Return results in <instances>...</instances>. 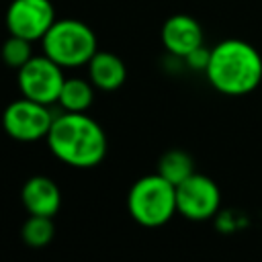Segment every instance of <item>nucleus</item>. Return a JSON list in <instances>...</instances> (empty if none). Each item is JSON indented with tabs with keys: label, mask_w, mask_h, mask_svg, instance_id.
I'll return each instance as SVG.
<instances>
[{
	"label": "nucleus",
	"mask_w": 262,
	"mask_h": 262,
	"mask_svg": "<svg viewBox=\"0 0 262 262\" xmlns=\"http://www.w3.org/2000/svg\"><path fill=\"white\" fill-rule=\"evenodd\" d=\"M203 29L188 14H174L162 27V43L168 53L176 57H186L190 51L203 45Z\"/></svg>",
	"instance_id": "1a4fd4ad"
},
{
	"label": "nucleus",
	"mask_w": 262,
	"mask_h": 262,
	"mask_svg": "<svg viewBox=\"0 0 262 262\" xmlns=\"http://www.w3.org/2000/svg\"><path fill=\"white\" fill-rule=\"evenodd\" d=\"M16 82L25 98L51 106L59 98L66 76L63 68L43 53L33 55L20 70H16Z\"/></svg>",
	"instance_id": "39448f33"
},
{
	"label": "nucleus",
	"mask_w": 262,
	"mask_h": 262,
	"mask_svg": "<svg viewBox=\"0 0 262 262\" xmlns=\"http://www.w3.org/2000/svg\"><path fill=\"white\" fill-rule=\"evenodd\" d=\"M127 211L139 225L160 227L178 213L176 186L158 172L141 176L127 192Z\"/></svg>",
	"instance_id": "7ed1b4c3"
},
{
	"label": "nucleus",
	"mask_w": 262,
	"mask_h": 262,
	"mask_svg": "<svg viewBox=\"0 0 262 262\" xmlns=\"http://www.w3.org/2000/svg\"><path fill=\"white\" fill-rule=\"evenodd\" d=\"M209 84L227 96H242L262 80V55L244 39H225L211 49L207 63Z\"/></svg>",
	"instance_id": "f03ea898"
},
{
	"label": "nucleus",
	"mask_w": 262,
	"mask_h": 262,
	"mask_svg": "<svg viewBox=\"0 0 262 262\" xmlns=\"http://www.w3.org/2000/svg\"><path fill=\"white\" fill-rule=\"evenodd\" d=\"M23 205L29 215H45L53 217L61 207L59 186L49 176H31L20 190Z\"/></svg>",
	"instance_id": "9d476101"
},
{
	"label": "nucleus",
	"mask_w": 262,
	"mask_h": 262,
	"mask_svg": "<svg viewBox=\"0 0 262 262\" xmlns=\"http://www.w3.org/2000/svg\"><path fill=\"white\" fill-rule=\"evenodd\" d=\"M41 45L43 53L61 68L88 66L92 55L98 51L94 31L86 23L76 18L55 20L41 39Z\"/></svg>",
	"instance_id": "20e7f679"
},
{
	"label": "nucleus",
	"mask_w": 262,
	"mask_h": 262,
	"mask_svg": "<svg viewBox=\"0 0 262 262\" xmlns=\"http://www.w3.org/2000/svg\"><path fill=\"white\" fill-rule=\"evenodd\" d=\"M53 117L55 115H51L47 104L20 96L6 104L2 113V127L6 135L16 141H37L47 137Z\"/></svg>",
	"instance_id": "423d86ee"
},
{
	"label": "nucleus",
	"mask_w": 262,
	"mask_h": 262,
	"mask_svg": "<svg viewBox=\"0 0 262 262\" xmlns=\"http://www.w3.org/2000/svg\"><path fill=\"white\" fill-rule=\"evenodd\" d=\"M53 217L45 215H29L23 223L20 237L29 248H45L55 235V225L51 221Z\"/></svg>",
	"instance_id": "4468645a"
},
{
	"label": "nucleus",
	"mask_w": 262,
	"mask_h": 262,
	"mask_svg": "<svg viewBox=\"0 0 262 262\" xmlns=\"http://www.w3.org/2000/svg\"><path fill=\"white\" fill-rule=\"evenodd\" d=\"M209 55H211V49H207L205 45H201V47H196L194 51H190V53L184 57V61L188 63V68L205 72V70H207V63H209Z\"/></svg>",
	"instance_id": "dca6fc26"
},
{
	"label": "nucleus",
	"mask_w": 262,
	"mask_h": 262,
	"mask_svg": "<svg viewBox=\"0 0 262 262\" xmlns=\"http://www.w3.org/2000/svg\"><path fill=\"white\" fill-rule=\"evenodd\" d=\"M45 139L51 154L72 168H94L106 156V135L86 113L55 115Z\"/></svg>",
	"instance_id": "f257e3e1"
},
{
	"label": "nucleus",
	"mask_w": 262,
	"mask_h": 262,
	"mask_svg": "<svg viewBox=\"0 0 262 262\" xmlns=\"http://www.w3.org/2000/svg\"><path fill=\"white\" fill-rule=\"evenodd\" d=\"M221 190L217 182L205 174H190L176 186V209L190 221H207L219 213Z\"/></svg>",
	"instance_id": "0eeeda50"
},
{
	"label": "nucleus",
	"mask_w": 262,
	"mask_h": 262,
	"mask_svg": "<svg viewBox=\"0 0 262 262\" xmlns=\"http://www.w3.org/2000/svg\"><path fill=\"white\" fill-rule=\"evenodd\" d=\"M55 20L51 0H10L6 10L8 33L27 41H41Z\"/></svg>",
	"instance_id": "6e6552de"
},
{
	"label": "nucleus",
	"mask_w": 262,
	"mask_h": 262,
	"mask_svg": "<svg viewBox=\"0 0 262 262\" xmlns=\"http://www.w3.org/2000/svg\"><path fill=\"white\" fill-rule=\"evenodd\" d=\"M158 174L164 176L174 186H178L182 180L194 174V162L190 154L184 149H168L158 160Z\"/></svg>",
	"instance_id": "ddd939ff"
},
{
	"label": "nucleus",
	"mask_w": 262,
	"mask_h": 262,
	"mask_svg": "<svg viewBox=\"0 0 262 262\" xmlns=\"http://www.w3.org/2000/svg\"><path fill=\"white\" fill-rule=\"evenodd\" d=\"M94 100V84L82 78H66L57 104L68 113H86Z\"/></svg>",
	"instance_id": "f8f14e48"
},
{
	"label": "nucleus",
	"mask_w": 262,
	"mask_h": 262,
	"mask_svg": "<svg viewBox=\"0 0 262 262\" xmlns=\"http://www.w3.org/2000/svg\"><path fill=\"white\" fill-rule=\"evenodd\" d=\"M125 78H127V68L123 59L111 51H96L88 61V80L98 90L113 92L123 86Z\"/></svg>",
	"instance_id": "9b49d317"
},
{
	"label": "nucleus",
	"mask_w": 262,
	"mask_h": 262,
	"mask_svg": "<svg viewBox=\"0 0 262 262\" xmlns=\"http://www.w3.org/2000/svg\"><path fill=\"white\" fill-rule=\"evenodd\" d=\"M33 41H27L23 37H16V35H8V39L2 43V49H0V55H2V61L12 68V70H20L31 57H33V47H31Z\"/></svg>",
	"instance_id": "2eb2a0df"
}]
</instances>
